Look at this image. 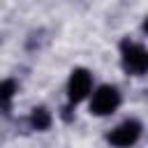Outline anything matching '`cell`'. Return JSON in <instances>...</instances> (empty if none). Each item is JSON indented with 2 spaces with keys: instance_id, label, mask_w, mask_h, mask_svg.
Segmentation results:
<instances>
[{
  "instance_id": "obj_4",
  "label": "cell",
  "mask_w": 148,
  "mask_h": 148,
  "mask_svg": "<svg viewBox=\"0 0 148 148\" xmlns=\"http://www.w3.org/2000/svg\"><path fill=\"white\" fill-rule=\"evenodd\" d=\"M95 88V76L88 67H72L69 76H67V86H65V92H67V102L69 104H83L90 92Z\"/></svg>"
},
{
  "instance_id": "obj_1",
  "label": "cell",
  "mask_w": 148,
  "mask_h": 148,
  "mask_svg": "<svg viewBox=\"0 0 148 148\" xmlns=\"http://www.w3.org/2000/svg\"><path fill=\"white\" fill-rule=\"evenodd\" d=\"M88 102V113L95 118H109L123 106V92L116 83H99L92 88Z\"/></svg>"
},
{
  "instance_id": "obj_6",
  "label": "cell",
  "mask_w": 148,
  "mask_h": 148,
  "mask_svg": "<svg viewBox=\"0 0 148 148\" xmlns=\"http://www.w3.org/2000/svg\"><path fill=\"white\" fill-rule=\"evenodd\" d=\"M16 83L12 81V79H7V81H2L0 83V109H5V111H9V106H12V102H14V97H16Z\"/></svg>"
},
{
  "instance_id": "obj_2",
  "label": "cell",
  "mask_w": 148,
  "mask_h": 148,
  "mask_svg": "<svg viewBox=\"0 0 148 148\" xmlns=\"http://www.w3.org/2000/svg\"><path fill=\"white\" fill-rule=\"evenodd\" d=\"M120 67L130 76H143L148 72V49L141 42L125 37L120 42Z\"/></svg>"
},
{
  "instance_id": "obj_3",
  "label": "cell",
  "mask_w": 148,
  "mask_h": 148,
  "mask_svg": "<svg viewBox=\"0 0 148 148\" xmlns=\"http://www.w3.org/2000/svg\"><path fill=\"white\" fill-rule=\"evenodd\" d=\"M143 139V123L139 118H125L106 132V143L111 148H134Z\"/></svg>"
},
{
  "instance_id": "obj_5",
  "label": "cell",
  "mask_w": 148,
  "mask_h": 148,
  "mask_svg": "<svg viewBox=\"0 0 148 148\" xmlns=\"http://www.w3.org/2000/svg\"><path fill=\"white\" fill-rule=\"evenodd\" d=\"M51 123H53V116H51L49 109H44V106H35V109L30 111V127H32V130H37V132H46V130L51 127Z\"/></svg>"
}]
</instances>
